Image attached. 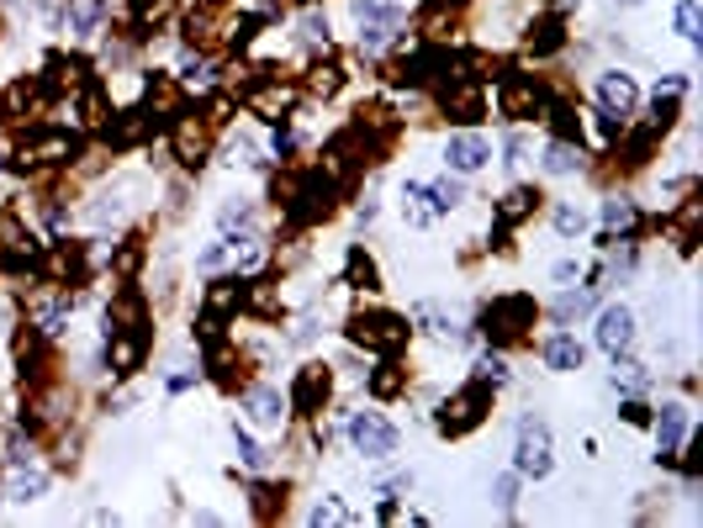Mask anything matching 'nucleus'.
I'll list each match as a JSON object with an SVG mask.
<instances>
[{"instance_id": "obj_52", "label": "nucleus", "mask_w": 703, "mask_h": 528, "mask_svg": "<svg viewBox=\"0 0 703 528\" xmlns=\"http://www.w3.org/2000/svg\"><path fill=\"white\" fill-rule=\"evenodd\" d=\"M619 417L629 423V428H651V407H646V402H624Z\"/></svg>"}, {"instance_id": "obj_36", "label": "nucleus", "mask_w": 703, "mask_h": 528, "mask_svg": "<svg viewBox=\"0 0 703 528\" xmlns=\"http://www.w3.org/2000/svg\"><path fill=\"white\" fill-rule=\"evenodd\" d=\"M254 222H259V211L248 196H228V202L217 206V228L222 233H254Z\"/></svg>"}, {"instance_id": "obj_41", "label": "nucleus", "mask_w": 703, "mask_h": 528, "mask_svg": "<svg viewBox=\"0 0 703 528\" xmlns=\"http://www.w3.org/2000/svg\"><path fill=\"white\" fill-rule=\"evenodd\" d=\"M550 222H555L561 239H581V233H587V211H581L577 202H561L555 211H550Z\"/></svg>"}, {"instance_id": "obj_37", "label": "nucleus", "mask_w": 703, "mask_h": 528, "mask_svg": "<svg viewBox=\"0 0 703 528\" xmlns=\"http://www.w3.org/2000/svg\"><path fill=\"white\" fill-rule=\"evenodd\" d=\"M429 206H434V217H450L465 206V185H460V175H439V180H429Z\"/></svg>"}, {"instance_id": "obj_56", "label": "nucleus", "mask_w": 703, "mask_h": 528, "mask_svg": "<svg viewBox=\"0 0 703 528\" xmlns=\"http://www.w3.org/2000/svg\"><path fill=\"white\" fill-rule=\"evenodd\" d=\"M355 217H360V228H371L375 217H381V206H375V202H366V206H360V211H355Z\"/></svg>"}, {"instance_id": "obj_51", "label": "nucleus", "mask_w": 703, "mask_h": 528, "mask_svg": "<svg viewBox=\"0 0 703 528\" xmlns=\"http://www.w3.org/2000/svg\"><path fill=\"white\" fill-rule=\"evenodd\" d=\"M550 281H555V285L581 281V259H555V265H550Z\"/></svg>"}, {"instance_id": "obj_13", "label": "nucleus", "mask_w": 703, "mask_h": 528, "mask_svg": "<svg viewBox=\"0 0 703 528\" xmlns=\"http://www.w3.org/2000/svg\"><path fill=\"white\" fill-rule=\"evenodd\" d=\"M651 434H656V465H677V449L693 434V407L666 402L662 412H651Z\"/></svg>"}, {"instance_id": "obj_26", "label": "nucleus", "mask_w": 703, "mask_h": 528, "mask_svg": "<svg viewBox=\"0 0 703 528\" xmlns=\"http://www.w3.org/2000/svg\"><path fill=\"white\" fill-rule=\"evenodd\" d=\"M349 291H366V296H375L381 291V265H375L371 254H366V244H349L344 248V281Z\"/></svg>"}, {"instance_id": "obj_55", "label": "nucleus", "mask_w": 703, "mask_h": 528, "mask_svg": "<svg viewBox=\"0 0 703 528\" xmlns=\"http://www.w3.org/2000/svg\"><path fill=\"white\" fill-rule=\"evenodd\" d=\"M375 518H381V524H397V518H408V513H402L397 502H381V507H375Z\"/></svg>"}, {"instance_id": "obj_40", "label": "nucleus", "mask_w": 703, "mask_h": 528, "mask_svg": "<svg viewBox=\"0 0 703 528\" xmlns=\"http://www.w3.org/2000/svg\"><path fill=\"white\" fill-rule=\"evenodd\" d=\"M471 381H482V386H508L513 381V370L502 360V349H487V355H476V365H471Z\"/></svg>"}, {"instance_id": "obj_59", "label": "nucleus", "mask_w": 703, "mask_h": 528, "mask_svg": "<svg viewBox=\"0 0 703 528\" xmlns=\"http://www.w3.org/2000/svg\"><path fill=\"white\" fill-rule=\"evenodd\" d=\"M0 33H5V16H0Z\"/></svg>"}, {"instance_id": "obj_49", "label": "nucleus", "mask_w": 703, "mask_h": 528, "mask_svg": "<svg viewBox=\"0 0 703 528\" xmlns=\"http://www.w3.org/2000/svg\"><path fill=\"white\" fill-rule=\"evenodd\" d=\"M291 154H296V132H291L286 123L270 132V159H281V164H291Z\"/></svg>"}, {"instance_id": "obj_42", "label": "nucleus", "mask_w": 703, "mask_h": 528, "mask_svg": "<svg viewBox=\"0 0 703 528\" xmlns=\"http://www.w3.org/2000/svg\"><path fill=\"white\" fill-rule=\"evenodd\" d=\"M699 22H703L699 0H677V11H672V27H677V38L699 48Z\"/></svg>"}, {"instance_id": "obj_9", "label": "nucleus", "mask_w": 703, "mask_h": 528, "mask_svg": "<svg viewBox=\"0 0 703 528\" xmlns=\"http://www.w3.org/2000/svg\"><path fill=\"white\" fill-rule=\"evenodd\" d=\"M434 101H439V112L450 117L456 127H476L487 123V85L482 80H465V75H450V80H439L434 90Z\"/></svg>"}, {"instance_id": "obj_35", "label": "nucleus", "mask_w": 703, "mask_h": 528, "mask_svg": "<svg viewBox=\"0 0 703 528\" xmlns=\"http://www.w3.org/2000/svg\"><path fill=\"white\" fill-rule=\"evenodd\" d=\"M175 80L186 85V90H217V64H212L207 53L191 48V53L180 59V75H175Z\"/></svg>"}, {"instance_id": "obj_48", "label": "nucleus", "mask_w": 703, "mask_h": 528, "mask_svg": "<svg viewBox=\"0 0 703 528\" xmlns=\"http://www.w3.org/2000/svg\"><path fill=\"white\" fill-rule=\"evenodd\" d=\"M222 265H228V239H217V244H207L196 254V270H202V275H217Z\"/></svg>"}, {"instance_id": "obj_19", "label": "nucleus", "mask_w": 703, "mask_h": 528, "mask_svg": "<svg viewBox=\"0 0 703 528\" xmlns=\"http://www.w3.org/2000/svg\"><path fill=\"white\" fill-rule=\"evenodd\" d=\"M539 360L550 375H577L587 365V344H581L572 327H555V333H545V344H539Z\"/></svg>"}, {"instance_id": "obj_38", "label": "nucleus", "mask_w": 703, "mask_h": 528, "mask_svg": "<svg viewBox=\"0 0 703 528\" xmlns=\"http://www.w3.org/2000/svg\"><path fill=\"white\" fill-rule=\"evenodd\" d=\"M682 123V95H672V90H656L651 95V117H646V127L656 132V138H666L672 127Z\"/></svg>"}, {"instance_id": "obj_8", "label": "nucleus", "mask_w": 703, "mask_h": 528, "mask_svg": "<svg viewBox=\"0 0 703 528\" xmlns=\"http://www.w3.org/2000/svg\"><path fill=\"white\" fill-rule=\"evenodd\" d=\"M212 143H217V132L207 127V117H202V112H180V117L169 123V154H175V164H180L186 175L207 169Z\"/></svg>"}, {"instance_id": "obj_15", "label": "nucleus", "mask_w": 703, "mask_h": 528, "mask_svg": "<svg viewBox=\"0 0 703 528\" xmlns=\"http://www.w3.org/2000/svg\"><path fill=\"white\" fill-rule=\"evenodd\" d=\"M244 307H248V281L239 270H233V275H212V281L202 285V312L217 318V323L244 318Z\"/></svg>"}, {"instance_id": "obj_30", "label": "nucleus", "mask_w": 703, "mask_h": 528, "mask_svg": "<svg viewBox=\"0 0 703 528\" xmlns=\"http://www.w3.org/2000/svg\"><path fill=\"white\" fill-rule=\"evenodd\" d=\"M53 487V476L42 471L38 460H27V465H11V502H42Z\"/></svg>"}, {"instance_id": "obj_33", "label": "nucleus", "mask_w": 703, "mask_h": 528, "mask_svg": "<svg viewBox=\"0 0 703 528\" xmlns=\"http://www.w3.org/2000/svg\"><path fill=\"white\" fill-rule=\"evenodd\" d=\"M402 222L408 228H434V206H429V185L423 180H402Z\"/></svg>"}, {"instance_id": "obj_29", "label": "nucleus", "mask_w": 703, "mask_h": 528, "mask_svg": "<svg viewBox=\"0 0 703 528\" xmlns=\"http://www.w3.org/2000/svg\"><path fill=\"white\" fill-rule=\"evenodd\" d=\"M603 233H624V239H640L646 233V217L629 196H609L603 202Z\"/></svg>"}, {"instance_id": "obj_4", "label": "nucleus", "mask_w": 703, "mask_h": 528, "mask_svg": "<svg viewBox=\"0 0 703 528\" xmlns=\"http://www.w3.org/2000/svg\"><path fill=\"white\" fill-rule=\"evenodd\" d=\"M254 365H259V355H244L228 333L222 338H212V344H202V370H207V381L217 386V391H228V397H239L248 386V375H254Z\"/></svg>"}, {"instance_id": "obj_54", "label": "nucleus", "mask_w": 703, "mask_h": 528, "mask_svg": "<svg viewBox=\"0 0 703 528\" xmlns=\"http://www.w3.org/2000/svg\"><path fill=\"white\" fill-rule=\"evenodd\" d=\"M656 90H672V95H682V90H688V75H662V80H656Z\"/></svg>"}, {"instance_id": "obj_57", "label": "nucleus", "mask_w": 703, "mask_h": 528, "mask_svg": "<svg viewBox=\"0 0 703 528\" xmlns=\"http://www.w3.org/2000/svg\"><path fill=\"white\" fill-rule=\"evenodd\" d=\"M572 5H581V0H555V11H561V16H566V11H572Z\"/></svg>"}, {"instance_id": "obj_22", "label": "nucleus", "mask_w": 703, "mask_h": 528, "mask_svg": "<svg viewBox=\"0 0 703 528\" xmlns=\"http://www.w3.org/2000/svg\"><path fill=\"white\" fill-rule=\"evenodd\" d=\"M112 16V0H64V33L69 42H90Z\"/></svg>"}, {"instance_id": "obj_27", "label": "nucleus", "mask_w": 703, "mask_h": 528, "mask_svg": "<svg viewBox=\"0 0 703 528\" xmlns=\"http://www.w3.org/2000/svg\"><path fill=\"white\" fill-rule=\"evenodd\" d=\"M106 265H112L117 281H138V270L149 265V239H143V233H127L123 244L106 248Z\"/></svg>"}, {"instance_id": "obj_32", "label": "nucleus", "mask_w": 703, "mask_h": 528, "mask_svg": "<svg viewBox=\"0 0 703 528\" xmlns=\"http://www.w3.org/2000/svg\"><path fill=\"white\" fill-rule=\"evenodd\" d=\"M344 80H349V75H344V64H333V59L323 64V59H318V64L302 75V90H307L312 101H329V95H338V90H344Z\"/></svg>"}, {"instance_id": "obj_34", "label": "nucleus", "mask_w": 703, "mask_h": 528, "mask_svg": "<svg viewBox=\"0 0 703 528\" xmlns=\"http://www.w3.org/2000/svg\"><path fill=\"white\" fill-rule=\"evenodd\" d=\"M539 169H545V175H577V169H587V154H581V143H561V138H550V149H545Z\"/></svg>"}, {"instance_id": "obj_31", "label": "nucleus", "mask_w": 703, "mask_h": 528, "mask_svg": "<svg viewBox=\"0 0 703 528\" xmlns=\"http://www.w3.org/2000/svg\"><path fill=\"white\" fill-rule=\"evenodd\" d=\"M413 323L423 327L429 338H439V344H465V338H471V333L450 323V312H439L434 301H418V307H413Z\"/></svg>"}, {"instance_id": "obj_47", "label": "nucleus", "mask_w": 703, "mask_h": 528, "mask_svg": "<svg viewBox=\"0 0 703 528\" xmlns=\"http://www.w3.org/2000/svg\"><path fill=\"white\" fill-rule=\"evenodd\" d=\"M338 518H349V513L338 507V497H323V502H312V507H307V524H312V528L338 524Z\"/></svg>"}, {"instance_id": "obj_21", "label": "nucleus", "mask_w": 703, "mask_h": 528, "mask_svg": "<svg viewBox=\"0 0 703 528\" xmlns=\"http://www.w3.org/2000/svg\"><path fill=\"white\" fill-rule=\"evenodd\" d=\"M598 106L614 112V117H635V106H640V85H635V75L603 69V75H598Z\"/></svg>"}, {"instance_id": "obj_14", "label": "nucleus", "mask_w": 703, "mask_h": 528, "mask_svg": "<svg viewBox=\"0 0 703 528\" xmlns=\"http://www.w3.org/2000/svg\"><path fill=\"white\" fill-rule=\"evenodd\" d=\"M635 338H640V318H635V307L614 301V307L598 312V349H603L609 360H624V355L635 349Z\"/></svg>"}, {"instance_id": "obj_23", "label": "nucleus", "mask_w": 703, "mask_h": 528, "mask_svg": "<svg viewBox=\"0 0 703 528\" xmlns=\"http://www.w3.org/2000/svg\"><path fill=\"white\" fill-rule=\"evenodd\" d=\"M291 502V481H254L248 487V518L254 524H281Z\"/></svg>"}, {"instance_id": "obj_3", "label": "nucleus", "mask_w": 703, "mask_h": 528, "mask_svg": "<svg viewBox=\"0 0 703 528\" xmlns=\"http://www.w3.org/2000/svg\"><path fill=\"white\" fill-rule=\"evenodd\" d=\"M493 386H482V381H465L460 391H450L445 402L434 407V428L445 434V439H471L487 417H493Z\"/></svg>"}, {"instance_id": "obj_1", "label": "nucleus", "mask_w": 703, "mask_h": 528, "mask_svg": "<svg viewBox=\"0 0 703 528\" xmlns=\"http://www.w3.org/2000/svg\"><path fill=\"white\" fill-rule=\"evenodd\" d=\"M535 323H539V301L529 291H502L493 301H482V312H476V333L493 349H513V344L535 338Z\"/></svg>"}, {"instance_id": "obj_50", "label": "nucleus", "mask_w": 703, "mask_h": 528, "mask_svg": "<svg viewBox=\"0 0 703 528\" xmlns=\"http://www.w3.org/2000/svg\"><path fill=\"white\" fill-rule=\"evenodd\" d=\"M502 164H508V169H519V164H529V132H513V138L502 143Z\"/></svg>"}, {"instance_id": "obj_2", "label": "nucleus", "mask_w": 703, "mask_h": 528, "mask_svg": "<svg viewBox=\"0 0 703 528\" xmlns=\"http://www.w3.org/2000/svg\"><path fill=\"white\" fill-rule=\"evenodd\" d=\"M344 338H349L355 349H366V355H402L408 338H413V327H408L402 312H392V307H360V312H349Z\"/></svg>"}, {"instance_id": "obj_53", "label": "nucleus", "mask_w": 703, "mask_h": 528, "mask_svg": "<svg viewBox=\"0 0 703 528\" xmlns=\"http://www.w3.org/2000/svg\"><path fill=\"white\" fill-rule=\"evenodd\" d=\"M191 386H196V375H191V370H175V375H165L169 397H180V391H191Z\"/></svg>"}, {"instance_id": "obj_12", "label": "nucleus", "mask_w": 703, "mask_h": 528, "mask_svg": "<svg viewBox=\"0 0 703 528\" xmlns=\"http://www.w3.org/2000/svg\"><path fill=\"white\" fill-rule=\"evenodd\" d=\"M149 344H154V327H112L106 333V370L117 381L138 375L143 360H149Z\"/></svg>"}, {"instance_id": "obj_16", "label": "nucleus", "mask_w": 703, "mask_h": 528, "mask_svg": "<svg viewBox=\"0 0 703 528\" xmlns=\"http://www.w3.org/2000/svg\"><path fill=\"white\" fill-rule=\"evenodd\" d=\"M132 202H138V180H127V175H117V180H106L90 202H85V222H95V228H112V222H123L127 211H132Z\"/></svg>"}, {"instance_id": "obj_60", "label": "nucleus", "mask_w": 703, "mask_h": 528, "mask_svg": "<svg viewBox=\"0 0 703 528\" xmlns=\"http://www.w3.org/2000/svg\"><path fill=\"white\" fill-rule=\"evenodd\" d=\"M296 5H312V0H296Z\"/></svg>"}, {"instance_id": "obj_20", "label": "nucleus", "mask_w": 703, "mask_h": 528, "mask_svg": "<svg viewBox=\"0 0 703 528\" xmlns=\"http://www.w3.org/2000/svg\"><path fill=\"white\" fill-rule=\"evenodd\" d=\"M561 48H566V16H561V11H539L535 22L524 27V53L555 59Z\"/></svg>"}, {"instance_id": "obj_58", "label": "nucleus", "mask_w": 703, "mask_h": 528, "mask_svg": "<svg viewBox=\"0 0 703 528\" xmlns=\"http://www.w3.org/2000/svg\"><path fill=\"white\" fill-rule=\"evenodd\" d=\"M614 5H619V11H635V5H646V0H614Z\"/></svg>"}, {"instance_id": "obj_6", "label": "nucleus", "mask_w": 703, "mask_h": 528, "mask_svg": "<svg viewBox=\"0 0 703 528\" xmlns=\"http://www.w3.org/2000/svg\"><path fill=\"white\" fill-rule=\"evenodd\" d=\"M513 471H519V476H529V481H545V476H555V445H550V423H545L539 412H524V417H519Z\"/></svg>"}, {"instance_id": "obj_10", "label": "nucleus", "mask_w": 703, "mask_h": 528, "mask_svg": "<svg viewBox=\"0 0 703 528\" xmlns=\"http://www.w3.org/2000/svg\"><path fill=\"white\" fill-rule=\"evenodd\" d=\"M329 402H333V365L329 360H307V365L296 370V381H291L286 407L296 417H318Z\"/></svg>"}, {"instance_id": "obj_17", "label": "nucleus", "mask_w": 703, "mask_h": 528, "mask_svg": "<svg viewBox=\"0 0 703 528\" xmlns=\"http://www.w3.org/2000/svg\"><path fill=\"white\" fill-rule=\"evenodd\" d=\"M445 164H450V175H476V169H487V164H493L487 132H476V127L450 132V138H445Z\"/></svg>"}, {"instance_id": "obj_28", "label": "nucleus", "mask_w": 703, "mask_h": 528, "mask_svg": "<svg viewBox=\"0 0 703 528\" xmlns=\"http://www.w3.org/2000/svg\"><path fill=\"white\" fill-rule=\"evenodd\" d=\"M592 307H598V291H592V285H561V296L550 301V318H555V327H572V323H581Z\"/></svg>"}, {"instance_id": "obj_11", "label": "nucleus", "mask_w": 703, "mask_h": 528, "mask_svg": "<svg viewBox=\"0 0 703 528\" xmlns=\"http://www.w3.org/2000/svg\"><path fill=\"white\" fill-rule=\"evenodd\" d=\"M48 106H53V95H48V85L38 75H22V80H11L0 90V123H11V127L48 117Z\"/></svg>"}, {"instance_id": "obj_18", "label": "nucleus", "mask_w": 703, "mask_h": 528, "mask_svg": "<svg viewBox=\"0 0 703 528\" xmlns=\"http://www.w3.org/2000/svg\"><path fill=\"white\" fill-rule=\"evenodd\" d=\"M239 402H244V412H248V423H254V428H265V434H281V428H286V397H281L276 386L248 381L244 391H239Z\"/></svg>"}, {"instance_id": "obj_5", "label": "nucleus", "mask_w": 703, "mask_h": 528, "mask_svg": "<svg viewBox=\"0 0 703 528\" xmlns=\"http://www.w3.org/2000/svg\"><path fill=\"white\" fill-rule=\"evenodd\" d=\"M344 439H349V449H355L360 460H371V465H386V460L402 449L397 423H386L381 412H349V417H344Z\"/></svg>"}, {"instance_id": "obj_39", "label": "nucleus", "mask_w": 703, "mask_h": 528, "mask_svg": "<svg viewBox=\"0 0 703 528\" xmlns=\"http://www.w3.org/2000/svg\"><path fill=\"white\" fill-rule=\"evenodd\" d=\"M355 27H402V11L392 0H355Z\"/></svg>"}, {"instance_id": "obj_46", "label": "nucleus", "mask_w": 703, "mask_h": 528, "mask_svg": "<svg viewBox=\"0 0 703 528\" xmlns=\"http://www.w3.org/2000/svg\"><path fill=\"white\" fill-rule=\"evenodd\" d=\"M519 481H524L519 471H513V476H497V481H493V502L508 513V518H513V507H519Z\"/></svg>"}, {"instance_id": "obj_45", "label": "nucleus", "mask_w": 703, "mask_h": 528, "mask_svg": "<svg viewBox=\"0 0 703 528\" xmlns=\"http://www.w3.org/2000/svg\"><path fill=\"white\" fill-rule=\"evenodd\" d=\"M222 159L233 164V169H265V159H259V149H254V138H233V143L222 149Z\"/></svg>"}, {"instance_id": "obj_7", "label": "nucleus", "mask_w": 703, "mask_h": 528, "mask_svg": "<svg viewBox=\"0 0 703 528\" xmlns=\"http://www.w3.org/2000/svg\"><path fill=\"white\" fill-rule=\"evenodd\" d=\"M550 101V85L535 80V75H519V69H502L497 75V117L508 123H535Z\"/></svg>"}, {"instance_id": "obj_24", "label": "nucleus", "mask_w": 703, "mask_h": 528, "mask_svg": "<svg viewBox=\"0 0 703 528\" xmlns=\"http://www.w3.org/2000/svg\"><path fill=\"white\" fill-rule=\"evenodd\" d=\"M366 391H371V402H397V397H408V365H402L397 355H381V365L366 370Z\"/></svg>"}, {"instance_id": "obj_44", "label": "nucleus", "mask_w": 703, "mask_h": 528, "mask_svg": "<svg viewBox=\"0 0 703 528\" xmlns=\"http://www.w3.org/2000/svg\"><path fill=\"white\" fill-rule=\"evenodd\" d=\"M233 454H239V465H248V471H265V465H270V449L254 445L239 423H233Z\"/></svg>"}, {"instance_id": "obj_25", "label": "nucleus", "mask_w": 703, "mask_h": 528, "mask_svg": "<svg viewBox=\"0 0 703 528\" xmlns=\"http://www.w3.org/2000/svg\"><path fill=\"white\" fill-rule=\"evenodd\" d=\"M539 206H545V191H539V185H513V191L493 206V222L497 228H519V222L535 217Z\"/></svg>"}, {"instance_id": "obj_43", "label": "nucleus", "mask_w": 703, "mask_h": 528, "mask_svg": "<svg viewBox=\"0 0 703 528\" xmlns=\"http://www.w3.org/2000/svg\"><path fill=\"white\" fill-rule=\"evenodd\" d=\"M296 38L307 42V48H323V53H329V16H323V11H302Z\"/></svg>"}]
</instances>
